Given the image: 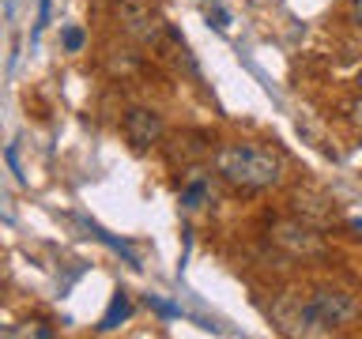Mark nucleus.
I'll list each match as a JSON object with an SVG mask.
<instances>
[{"mask_svg":"<svg viewBox=\"0 0 362 339\" xmlns=\"http://www.w3.org/2000/svg\"><path fill=\"white\" fill-rule=\"evenodd\" d=\"M147 302H151L163 316H181V309H177V305H170V302H158V298H147Z\"/></svg>","mask_w":362,"mask_h":339,"instance_id":"nucleus-10","label":"nucleus"},{"mask_svg":"<svg viewBox=\"0 0 362 339\" xmlns=\"http://www.w3.org/2000/svg\"><path fill=\"white\" fill-rule=\"evenodd\" d=\"M0 335H8V328H4V324H0Z\"/></svg>","mask_w":362,"mask_h":339,"instance_id":"nucleus-13","label":"nucleus"},{"mask_svg":"<svg viewBox=\"0 0 362 339\" xmlns=\"http://www.w3.org/2000/svg\"><path fill=\"white\" fill-rule=\"evenodd\" d=\"M204 196H208V181H204V177L189 181V185L181 189V208H200Z\"/></svg>","mask_w":362,"mask_h":339,"instance_id":"nucleus-7","label":"nucleus"},{"mask_svg":"<svg viewBox=\"0 0 362 339\" xmlns=\"http://www.w3.org/2000/svg\"><path fill=\"white\" fill-rule=\"evenodd\" d=\"M351 19L362 27V0H351Z\"/></svg>","mask_w":362,"mask_h":339,"instance_id":"nucleus-12","label":"nucleus"},{"mask_svg":"<svg viewBox=\"0 0 362 339\" xmlns=\"http://www.w3.org/2000/svg\"><path fill=\"white\" fill-rule=\"evenodd\" d=\"M163 132H166V124H163V117H158L155 109L132 106L129 113H124V136H129V143L136 147V151L155 147L158 140H163Z\"/></svg>","mask_w":362,"mask_h":339,"instance_id":"nucleus-4","label":"nucleus"},{"mask_svg":"<svg viewBox=\"0 0 362 339\" xmlns=\"http://www.w3.org/2000/svg\"><path fill=\"white\" fill-rule=\"evenodd\" d=\"M129 313H132L129 290H117V294H113V302H110V309H106V316L98 321V332H113L121 321H129Z\"/></svg>","mask_w":362,"mask_h":339,"instance_id":"nucleus-6","label":"nucleus"},{"mask_svg":"<svg viewBox=\"0 0 362 339\" xmlns=\"http://www.w3.org/2000/svg\"><path fill=\"white\" fill-rule=\"evenodd\" d=\"M362 313L358 298L344 287H317L310 298L298 305V316H294V324H298L302 335H328L336 332V328H347L355 324Z\"/></svg>","mask_w":362,"mask_h":339,"instance_id":"nucleus-2","label":"nucleus"},{"mask_svg":"<svg viewBox=\"0 0 362 339\" xmlns=\"http://www.w3.org/2000/svg\"><path fill=\"white\" fill-rule=\"evenodd\" d=\"M83 42H87V34L79 30V27H64L61 30V45H64L68 53H79V49H83Z\"/></svg>","mask_w":362,"mask_h":339,"instance_id":"nucleus-8","label":"nucleus"},{"mask_svg":"<svg viewBox=\"0 0 362 339\" xmlns=\"http://www.w3.org/2000/svg\"><path fill=\"white\" fill-rule=\"evenodd\" d=\"M215 170L238 189H272L283 181V158L260 143H226L215 155Z\"/></svg>","mask_w":362,"mask_h":339,"instance_id":"nucleus-1","label":"nucleus"},{"mask_svg":"<svg viewBox=\"0 0 362 339\" xmlns=\"http://www.w3.org/2000/svg\"><path fill=\"white\" fill-rule=\"evenodd\" d=\"M49 27V0H38V23H34V38Z\"/></svg>","mask_w":362,"mask_h":339,"instance_id":"nucleus-9","label":"nucleus"},{"mask_svg":"<svg viewBox=\"0 0 362 339\" xmlns=\"http://www.w3.org/2000/svg\"><path fill=\"white\" fill-rule=\"evenodd\" d=\"M272 242L283 245L294 256H317L325 249L321 237H317L310 226H302V222H276V226H272Z\"/></svg>","mask_w":362,"mask_h":339,"instance_id":"nucleus-5","label":"nucleus"},{"mask_svg":"<svg viewBox=\"0 0 362 339\" xmlns=\"http://www.w3.org/2000/svg\"><path fill=\"white\" fill-rule=\"evenodd\" d=\"M117 23L121 30L129 34V38H136L140 45H151V49H158L163 45V38H170V27L163 23V16L147 4V0H117Z\"/></svg>","mask_w":362,"mask_h":339,"instance_id":"nucleus-3","label":"nucleus"},{"mask_svg":"<svg viewBox=\"0 0 362 339\" xmlns=\"http://www.w3.org/2000/svg\"><path fill=\"white\" fill-rule=\"evenodd\" d=\"M8 166L16 170V177L23 181V170H19V158H16V147H8Z\"/></svg>","mask_w":362,"mask_h":339,"instance_id":"nucleus-11","label":"nucleus"},{"mask_svg":"<svg viewBox=\"0 0 362 339\" xmlns=\"http://www.w3.org/2000/svg\"><path fill=\"white\" fill-rule=\"evenodd\" d=\"M358 87H362V72H358Z\"/></svg>","mask_w":362,"mask_h":339,"instance_id":"nucleus-14","label":"nucleus"}]
</instances>
